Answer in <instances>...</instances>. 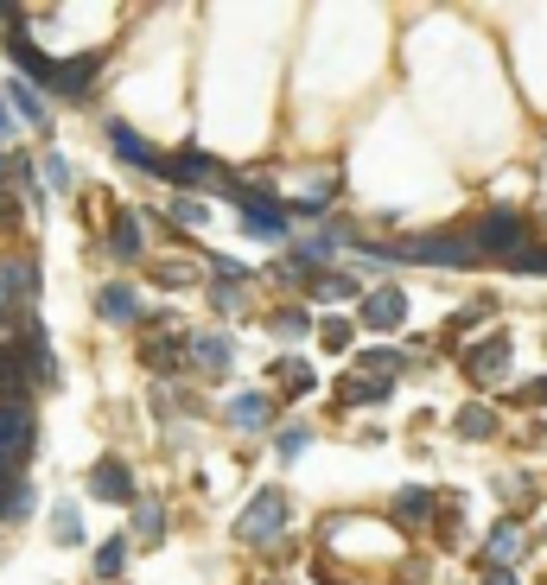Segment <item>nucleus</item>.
Returning <instances> with one entry per match:
<instances>
[{
    "label": "nucleus",
    "mask_w": 547,
    "mask_h": 585,
    "mask_svg": "<svg viewBox=\"0 0 547 585\" xmlns=\"http://www.w3.org/2000/svg\"><path fill=\"white\" fill-rule=\"evenodd\" d=\"M465 242L477 249V261H510L528 249V223H522V211H484L465 229Z\"/></svg>",
    "instance_id": "f257e3e1"
},
{
    "label": "nucleus",
    "mask_w": 547,
    "mask_h": 585,
    "mask_svg": "<svg viewBox=\"0 0 547 585\" xmlns=\"http://www.w3.org/2000/svg\"><path fill=\"white\" fill-rule=\"evenodd\" d=\"M229 198L242 204V229H249V236H261V242H281V236H287L293 217L267 184H229Z\"/></svg>",
    "instance_id": "f03ea898"
},
{
    "label": "nucleus",
    "mask_w": 547,
    "mask_h": 585,
    "mask_svg": "<svg viewBox=\"0 0 547 585\" xmlns=\"http://www.w3.org/2000/svg\"><path fill=\"white\" fill-rule=\"evenodd\" d=\"M281 528H287V490H255V503L236 515V541H249V548H267V541H281Z\"/></svg>",
    "instance_id": "7ed1b4c3"
},
{
    "label": "nucleus",
    "mask_w": 547,
    "mask_h": 585,
    "mask_svg": "<svg viewBox=\"0 0 547 585\" xmlns=\"http://www.w3.org/2000/svg\"><path fill=\"white\" fill-rule=\"evenodd\" d=\"M166 184H185V191H198V184H204V191H229V172H223L217 159H211V153H198V146H185V153H173V159H166Z\"/></svg>",
    "instance_id": "20e7f679"
},
{
    "label": "nucleus",
    "mask_w": 547,
    "mask_h": 585,
    "mask_svg": "<svg viewBox=\"0 0 547 585\" xmlns=\"http://www.w3.org/2000/svg\"><path fill=\"white\" fill-rule=\"evenodd\" d=\"M515 363V350H510V337L503 331H490V337H477L472 350H465V375H472L477 389H490V382H503Z\"/></svg>",
    "instance_id": "39448f33"
},
{
    "label": "nucleus",
    "mask_w": 547,
    "mask_h": 585,
    "mask_svg": "<svg viewBox=\"0 0 547 585\" xmlns=\"http://www.w3.org/2000/svg\"><path fill=\"white\" fill-rule=\"evenodd\" d=\"M407 319V292L402 287H369L364 306H357V325L364 331H395Z\"/></svg>",
    "instance_id": "423d86ee"
},
{
    "label": "nucleus",
    "mask_w": 547,
    "mask_h": 585,
    "mask_svg": "<svg viewBox=\"0 0 547 585\" xmlns=\"http://www.w3.org/2000/svg\"><path fill=\"white\" fill-rule=\"evenodd\" d=\"M26 445H33V414H26V402H0V465L26 458Z\"/></svg>",
    "instance_id": "0eeeda50"
},
{
    "label": "nucleus",
    "mask_w": 547,
    "mask_h": 585,
    "mask_svg": "<svg viewBox=\"0 0 547 585\" xmlns=\"http://www.w3.org/2000/svg\"><path fill=\"white\" fill-rule=\"evenodd\" d=\"M522 548H528L522 528H515V522H497V528L484 535V573H510L515 560H522Z\"/></svg>",
    "instance_id": "6e6552de"
},
{
    "label": "nucleus",
    "mask_w": 547,
    "mask_h": 585,
    "mask_svg": "<svg viewBox=\"0 0 547 585\" xmlns=\"http://www.w3.org/2000/svg\"><path fill=\"white\" fill-rule=\"evenodd\" d=\"M109 146L121 153V159H128V166H146V172H166V159H159V153H153V146H146L141 134L128 128V121H109Z\"/></svg>",
    "instance_id": "1a4fd4ad"
},
{
    "label": "nucleus",
    "mask_w": 547,
    "mask_h": 585,
    "mask_svg": "<svg viewBox=\"0 0 547 585\" xmlns=\"http://www.w3.org/2000/svg\"><path fill=\"white\" fill-rule=\"evenodd\" d=\"M90 490H96L103 503H128V497H134V471H128L121 458H103V465L90 471Z\"/></svg>",
    "instance_id": "9d476101"
},
{
    "label": "nucleus",
    "mask_w": 547,
    "mask_h": 585,
    "mask_svg": "<svg viewBox=\"0 0 547 585\" xmlns=\"http://www.w3.org/2000/svg\"><path fill=\"white\" fill-rule=\"evenodd\" d=\"M185 357L204 369V375H223V369H229V337H217V331H198V337L185 344Z\"/></svg>",
    "instance_id": "9b49d317"
},
{
    "label": "nucleus",
    "mask_w": 547,
    "mask_h": 585,
    "mask_svg": "<svg viewBox=\"0 0 547 585\" xmlns=\"http://www.w3.org/2000/svg\"><path fill=\"white\" fill-rule=\"evenodd\" d=\"M389 389H395V382H376V375H357V369H350V375L337 382V402L344 407H382Z\"/></svg>",
    "instance_id": "f8f14e48"
},
{
    "label": "nucleus",
    "mask_w": 547,
    "mask_h": 585,
    "mask_svg": "<svg viewBox=\"0 0 547 585\" xmlns=\"http://www.w3.org/2000/svg\"><path fill=\"white\" fill-rule=\"evenodd\" d=\"M185 344H191V337H179V331H159V337H146L141 344V357L153 369H179V363H191V357H185Z\"/></svg>",
    "instance_id": "ddd939ff"
},
{
    "label": "nucleus",
    "mask_w": 547,
    "mask_h": 585,
    "mask_svg": "<svg viewBox=\"0 0 547 585\" xmlns=\"http://www.w3.org/2000/svg\"><path fill=\"white\" fill-rule=\"evenodd\" d=\"M452 433H459V439H497V414H490L484 402L459 407V414H452Z\"/></svg>",
    "instance_id": "4468645a"
},
{
    "label": "nucleus",
    "mask_w": 547,
    "mask_h": 585,
    "mask_svg": "<svg viewBox=\"0 0 547 585\" xmlns=\"http://www.w3.org/2000/svg\"><path fill=\"white\" fill-rule=\"evenodd\" d=\"M96 312H103V319H115V325H128V319L141 312V299H134V287H121V280H115V287L96 292Z\"/></svg>",
    "instance_id": "2eb2a0df"
},
{
    "label": "nucleus",
    "mask_w": 547,
    "mask_h": 585,
    "mask_svg": "<svg viewBox=\"0 0 547 585\" xmlns=\"http://www.w3.org/2000/svg\"><path fill=\"white\" fill-rule=\"evenodd\" d=\"M433 510H439L433 490H402V497H395V522H402V528H420Z\"/></svg>",
    "instance_id": "dca6fc26"
},
{
    "label": "nucleus",
    "mask_w": 547,
    "mask_h": 585,
    "mask_svg": "<svg viewBox=\"0 0 547 585\" xmlns=\"http://www.w3.org/2000/svg\"><path fill=\"white\" fill-rule=\"evenodd\" d=\"M274 420V402L267 395H236L229 402V427H267Z\"/></svg>",
    "instance_id": "f3484780"
},
{
    "label": "nucleus",
    "mask_w": 547,
    "mask_h": 585,
    "mask_svg": "<svg viewBox=\"0 0 547 585\" xmlns=\"http://www.w3.org/2000/svg\"><path fill=\"white\" fill-rule=\"evenodd\" d=\"M109 249H115L121 261H134V255H141V217H134V211H121V217H115Z\"/></svg>",
    "instance_id": "a211bd4d"
},
{
    "label": "nucleus",
    "mask_w": 547,
    "mask_h": 585,
    "mask_svg": "<svg viewBox=\"0 0 547 585\" xmlns=\"http://www.w3.org/2000/svg\"><path fill=\"white\" fill-rule=\"evenodd\" d=\"M306 292H312L319 306H337V299H350V292H357V280H344V274H312Z\"/></svg>",
    "instance_id": "6ab92c4d"
},
{
    "label": "nucleus",
    "mask_w": 547,
    "mask_h": 585,
    "mask_svg": "<svg viewBox=\"0 0 547 585\" xmlns=\"http://www.w3.org/2000/svg\"><path fill=\"white\" fill-rule=\"evenodd\" d=\"M357 375H376V382L402 375V350H364V357H357Z\"/></svg>",
    "instance_id": "aec40b11"
},
{
    "label": "nucleus",
    "mask_w": 547,
    "mask_h": 585,
    "mask_svg": "<svg viewBox=\"0 0 547 585\" xmlns=\"http://www.w3.org/2000/svg\"><path fill=\"white\" fill-rule=\"evenodd\" d=\"M331 198H337V184H331V179H319L312 191H306V198H293V204H287V217H319V211H325Z\"/></svg>",
    "instance_id": "412c9836"
},
{
    "label": "nucleus",
    "mask_w": 547,
    "mask_h": 585,
    "mask_svg": "<svg viewBox=\"0 0 547 585\" xmlns=\"http://www.w3.org/2000/svg\"><path fill=\"white\" fill-rule=\"evenodd\" d=\"M134 528H141L146 541H159V535H166V503H159V497H146L141 510H134Z\"/></svg>",
    "instance_id": "4be33fe9"
},
{
    "label": "nucleus",
    "mask_w": 547,
    "mask_h": 585,
    "mask_svg": "<svg viewBox=\"0 0 547 585\" xmlns=\"http://www.w3.org/2000/svg\"><path fill=\"white\" fill-rule=\"evenodd\" d=\"M274 337H312V312H306V306L274 312Z\"/></svg>",
    "instance_id": "5701e85b"
},
{
    "label": "nucleus",
    "mask_w": 547,
    "mask_h": 585,
    "mask_svg": "<svg viewBox=\"0 0 547 585\" xmlns=\"http://www.w3.org/2000/svg\"><path fill=\"white\" fill-rule=\"evenodd\" d=\"M173 223H179V229H204V223H211V204H204V198H179V204H173Z\"/></svg>",
    "instance_id": "b1692460"
},
{
    "label": "nucleus",
    "mask_w": 547,
    "mask_h": 585,
    "mask_svg": "<svg viewBox=\"0 0 547 585\" xmlns=\"http://www.w3.org/2000/svg\"><path fill=\"white\" fill-rule=\"evenodd\" d=\"M281 382H287V395H293V402L319 389V382H312V369H306V363H281Z\"/></svg>",
    "instance_id": "393cba45"
},
{
    "label": "nucleus",
    "mask_w": 547,
    "mask_h": 585,
    "mask_svg": "<svg viewBox=\"0 0 547 585\" xmlns=\"http://www.w3.org/2000/svg\"><path fill=\"white\" fill-rule=\"evenodd\" d=\"M121 566H128V541H121V535H115L109 548L96 553V573H103V580H115V573H121Z\"/></svg>",
    "instance_id": "a878e982"
},
{
    "label": "nucleus",
    "mask_w": 547,
    "mask_h": 585,
    "mask_svg": "<svg viewBox=\"0 0 547 585\" xmlns=\"http://www.w3.org/2000/svg\"><path fill=\"white\" fill-rule=\"evenodd\" d=\"M306 445H312V433H306V427H281V433H274V452H281V458H299Z\"/></svg>",
    "instance_id": "bb28decb"
},
{
    "label": "nucleus",
    "mask_w": 547,
    "mask_h": 585,
    "mask_svg": "<svg viewBox=\"0 0 547 585\" xmlns=\"http://www.w3.org/2000/svg\"><path fill=\"white\" fill-rule=\"evenodd\" d=\"M319 344H325V350H350V319H325V325H319Z\"/></svg>",
    "instance_id": "cd10ccee"
},
{
    "label": "nucleus",
    "mask_w": 547,
    "mask_h": 585,
    "mask_svg": "<svg viewBox=\"0 0 547 585\" xmlns=\"http://www.w3.org/2000/svg\"><path fill=\"white\" fill-rule=\"evenodd\" d=\"M510 267H515V274H547V249H535V242H528L522 255H510Z\"/></svg>",
    "instance_id": "c85d7f7f"
},
{
    "label": "nucleus",
    "mask_w": 547,
    "mask_h": 585,
    "mask_svg": "<svg viewBox=\"0 0 547 585\" xmlns=\"http://www.w3.org/2000/svg\"><path fill=\"white\" fill-rule=\"evenodd\" d=\"M13 103H20V115H26V121H38V128H45V103H38L26 83H13Z\"/></svg>",
    "instance_id": "c756f323"
},
{
    "label": "nucleus",
    "mask_w": 547,
    "mask_h": 585,
    "mask_svg": "<svg viewBox=\"0 0 547 585\" xmlns=\"http://www.w3.org/2000/svg\"><path fill=\"white\" fill-rule=\"evenodd\" d=\"M51 528H58V541H83V522H76V510L64 503V510L51 515Z\"/></svg>",
    "instance_id": "7c9ffc66"
},
{
    "label": "nucleus",
    "mask_w": 547,
    "mask_h": 585,
    "mask_svg": "<svg viewBox=\"0 0 547 585\" xmlns=\"http://www.w3.org/2000/svg\"><path fill=\"white\" fill-rule=\"evenodd\" d=\"M515 402H522V407H547V375L522 382V389H515Z\"/></svg>",
    "instance_id": "2f4dec72"
},
{
    "label": "nucleus",
    "mask_w": 547,
    "mask_h": 585,
    "mask_svg": "<svg viewBox=\"0 0 547 585\" xmlns=\"http://www.w3.org/2000/svg\"><path fill=\"white\" fill-rule=\"evenodd\" d=\"M159 280H166V287H191V267H185V261H166Z\"/></svg>",
    "instance_id": "473e14b6"
},
{
    "label": "nucleus",
    "mask_w": 547,
    "mask_h": 585,
    "mask_svg": "<svg viewBox=\"0 0 547 585\" xmlns=\"http://www.w3.org/2000/svg\"><path fill=\"white\" fill-rule=\"evenodd\" d=\"M484 585H515V573H484Z\"/></svg>",
    "instance_id": "72a5a7b5"
}]
</instances>
